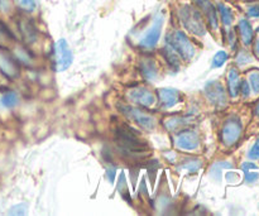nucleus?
Instances as JSON below:
<instances>
[{"instance_id":"1","label":"nucleus","mask_w":259,"mask_h":216,"mask_svg":"<svg viewBox=\"0 0 259 216\" xmlns=\"http://www.w3.org/2000/svg\"><path fill=\"white\" fill-rule=\"evenodd\" d=\"M116 141L119 143V148L126 157H144L149 154V147L142 137L134 129L128 125H123L118 129Z\"/></svg>"},{"instance_id":"2","label":"nucleus","mask_w":259,"mask_h":216,"mask_svg":"<svg viewBox=\"0 0 259 216\" xmlns=\"http://www.w3.org/2000/svg\"><path fill=\"white\" fill-rule=\"evenodd\" d=\"M179 18L184 27L187 30L196 35H204L205 29V19L201 13L199 12L194 4L192 5H182L179 8Z\"/></svg>"},{"instance_id":"3","label":"nucleus","mask_w":259,"mask_h":216,"mask_svg":"<svg viewBox=\"0 0 259 216\" xmlns=\"http://www.w3.org/2000/svg\"><path fill=\"white\" fill-rule=\"evenodd\" d=\"M167 40H168L169 46L176 51L177 55L184 58L185 61H190L195 56V47L192 46L191 40L181 30H175L174 33L168 34Z\"/></svg>"},{"instance_id":"4","label":"nucleus","mask_w":259,"mask_h":216,"mask_svg":"<svg viewBox=\"0 0 259 216\" xmlns=\"http://www.w3.org/2000/svg\"><path fill=\"white\" fill-rule=\"evenodd\" d=\"M53 68L57 72H62V71L67 70L72 63V52H71L70 47H68L67 42L65 39H60L55 43L53 47Z\"/></svg>"},{"instance_id":"5","label":"nucleus","mask_w":259,"mask_h":216,"mask_svg":"<svg viewBox=\"0 0 259 216\" xmlns=\"http://www.w3.org/2000/svg\"><path fill=\"white\" fill-rule=\"evenodd\" d=\"M242 134V123L237 118H229L224 124L222 131L223 143L228 147H232L239 141Z\"/></svg>"},{"instance_id":"6","label":"nucleus","mask_w":259,"mask_h":216,"mask_svg":"<svg viewBox=\"0 0 259 216\" xmlns=\"http://www.w3.org/2000/svg\"><path fill=\"white\" fill-rule=\"evenodd\" d=\"M192 4L199 9L204 19L209 23L210 28L218 29L219 25V17H218V10L214 3L211 0H192Z\"/></svg>"},{"instance_id":"7","label":"nucleus","mask_w":259,"mask_h":216,"mask_svg":"<svg viewBox=\"0 0 259 216\" xmlns=\"http://www.w3.org/2000/svg\"><path fill=\"white\" fill-rule=\"evenodd\" d=\"M162 25H163V17L159 15L157 17V19L154 20L153 25L149 28L148 32L144 34V37L142 38L139 46H141L143 50H152V48L156 47V45L158 43L159 35H161Z\"/></svg>"},{"instance_id":"8","label":"nucleus","mask_w":259,"mask_h":216,"mask_svg":"<svg viewBox=\"0 0 259 216\" xmlns=\"http://www.w3.org/2000/svg\"><path fill=\"white\" fill-rule=\"evenodd\" d=\"M205 94H206V98L209 99L210 103L214 104L218 108H223L227 104L225 91L222 83L218 82V81H211V82L207 83L206 88H205Z\"/></svg>"},{"instance_id":"9","label":"nucleus","mask_w":259,"mask_h":216,"mask_svg":"<svg viewBox=\"0 0 259 216\" xmlns=\"http://www.w3.org/2000/svg\"><path fill=\"white\" fill-rule=\"evenodd\" d=\"M126 113V115L131 119H133L139 126H142L143 129H148L152 131L156 126V120L152 115H149L146 111L141 110V109H133V108H125L123 109Z\"/></svg>"},{"instance_id":"10","label":"nucleus","mask_w":259,"mask_h":216,"mask_svg":"<svg viewBox=\"0 0 259 216\" xmlns=\"http://www.w3.org/2000/svg\"><path fill=\"white\" fill-rule=\"evenodd\" d=\"M200 146V138L194 131H184L177 136L176 147L182 151H194Z\"/></svg>"},{"instance_id":"11","label":"nucleus","mask_w":259,"mask_h":216,"mask_svg":"<svg viewBox=\"0 0 259 216\" xmlns=\"http://www.w3.org/2000/svg\"><path fill=\"white\" fill-rule=\"evenodd\" d=\"M128 98L131 99L133 103L138 104V105L144 106V108H149L154 104V95L146 88H136L132 89L128 93Z\"/></svg>"},{"instance_id":"12","label":"nucleus","mask_w":259,"mask_h":216,"mask_svg":"<svg viewBox=\"0 0 259 216\" xmlns=\"http://www.w3.org/2000/svg\"><path fill=\"white\" fill-rule=\"evenodd\" d=\"M182 95L179 90L175 89H161L158 90L159 105L163 109H168L179 104L182 100Z\"/></svg>"},{"instance_id":"13","label":"nucleus","mask_w":259,"mask_h":216,"mask_svg":"<svg viewBox=\"0 0 259 216\" xmlns=\"http://www.w3.org/2000/svg\"><path fill=\"white\" fill-rule=\"evenodd\" d=\"M0 70L9 78H15L19 75V68L15 60L5 52H0Z\"/></svg>"},{"instance_id":"14","label":"nucleus","mask_w":259,"mask_h":216,"mask_svg":"<svg viewBox=\"0 0 259 216\" xmlns=\"http://www.w3.org/2000/svg\"><path fill=\"white\" fill-rule=\"evenodd\" d=\"M238 28H239L240 37H242L243 43H244L245 46L250 45V43H252V40H253V35H254V33H253V28H252V25H250V23L248 22L245 18H243V19L239 20Z\"/></svg>"},{"instance_id":"15","label":"nucleus","mask_w":259,"mask_h":216,"mask_svg":"<svg viewBox=\"0 0 259 216\" xmlns=\"http://www.w3.org/2000/svg\"><path fill=\"white\" fill-rule=\"evenodd\" d=\"M228 83H229V93L232 98H237L240 90V77L235 68H230L228 73Z\"/></svg>"},{"instance_id":"16","label":"nucleus","mask_w":259,"mask_h":216,"mask_svg":"<svg viewBox=\"0 0 259 216\" xmlns=\"http://www.w3.org/2000/svg\"><path fill=\"white\" fill-rule=\"evenodd\" d=\"M190 121L191 119L184 116H172L163 121V125L167 131H177V129H184L187 124H190Z\"/></svg>"},{"instance_id":"17","label":"nucleus","mask_w":259,"mask_h":216,"mask_svg":"<svg viewBox=\"0 0 259 216\" xmlns=\"http://www.w3.org/2000/svg\"><path fill=\"white\" fill-rule=\"evenodd\" d=\"M139 67H141L142 75H143L147 80H154V78L157 77L158 71H157V66L153 60H149V58L143 60L141 62V65H139Z\"/></svg>"},{"instance_id":"18","label":"nucleus","mask_w":259,"mask_h":216,"mask_svg":"<svg viewBox=\"0 0 259 216\" xmlns=\"http://www.w3.org/2000/svg\"><path fill=\"white\" fill-rule=\"evenodd\" d=\"M19 29L22 32L23 37L28 40V42H33L35 40V28L33 23L29 19H20L19 20Z\"/></svg>"},{"instance_id":"19","label":"nucleus","mask_w":259,"mask_h":216,"mask_svg":"<svg viewBox=\"0 0 259 216\" xmlns=\"http://www.w3.org/2000/svg\"><path fill=\"white\" fill-rule=\"evenodd\" d=\"M217 10H218V14L220 15V19H222V22L224 23L225 25L232 24L233 19H234V15H233L232 9H230L227 4H224V3H219V4L217 5Z\"/></svg>"},{"instance_id":"20","label":"nucleus","mask_w":259,"mask_h":216,"mask_svg":"<svg viewBox=\"0 0 259 216\" xmlns=\"http://www.w3.org/2000/svg\"><path fill=\"white\" fill-rule=\"evenodd\" d=\"M242 169L243 172H244L245 175V181L248 182V184H254V182H257L258 180V167L255 166L254 163H250V162H245V163H243L242 166Z\"/></svg>"},{"instance_id":"21","label":"nucleus","mask_w":259,"mask_h":216,"mask_svg":"<svg viewBox=\"0 0 259 216\" xmlns=\"http://www.w3.org/2000/svg\"><path fill=\"white\" fill-rule=\"evenodd\" d=\"M163 56L164 58H166L167 61H168V63L171 66H174V67H179L180 65V56L177 55L176 51L174 50V48L171 47V46H167V47L163 48Z\"/></svg>"},{"instance_id":"22","label":"nucleus","mask_w":259,"mask_h":216,"mask_svg":"<svg viewBox=\"0 0 259 216\" xmlns=\"http://www.w3.org/2000/svg\"><path fill=\"white\" fill-rule=\"evenodd\" d=\"M2 104L5 108H14L18 104V96L17 94L13 91H8L2 96Z\"/></svg>"},{"instance_id":"23","label":"nucleus","mask_w":259,"mask_h":216,"mask_svg":"<svg viewBox=\"0 0 259 216\" xmlns=\"http://www.w3.org/2000/svg\"><path fill=\"white\" fill-rule=\"evenodd\" d=\"M15 4L19 9H22L25 13L34 12L37 8V2L35 0H15Z\"/></svg>"},{"instance_id":"24","label":"nucleus","mask_w":259,"mask_h":216,"mask_svg":"<svg viewBox=\"0 0 259 216\" xmlns=\"http://www.w3.org/2000/svg\"><path fill=\"white\" fill-rule=\"evenodd\" d=\"M12 40L13 37L12 34H10L9 30H8V28L0 23V46H2V47H7Z\"/></svg>"},{"instance_id":"25","label":"nucleus","mask_w":259,"mask_h":216,"mask_svg":"<svg viewBox=\"0 0 259 216\" xmlns=\"http://www.w3.org/2000/svg\"><path fill=\"white\" fill-rule=\"evenodd\" d=\"M228 60V55L224 52V51H220L215 55L214 60H212V67H220L225 63V61Z\"/></svg>"},{"instance_id":"26","label":"nucleus","mask_w":259,"mask_h":216,"mask_svg":"<svg viewBox=\"0 0 259 216\" xmlns=\"http://www.w3.org/2000/svg\"><path fill=\"white\" fill-rule=\"evenodd\" d=\"M199 167H201V162L196 161V159H189L187 162H185L181 166L182 169H189L191 172H196L199 169Z\"/></svg>"},{"instance_id":"27","label":"nucleus","mask_w":259,"mask_h":216,"mask_svg":"<svg viewBox=\"0 0 259 216\" xmlns=\"http://www.w3.org/2000/svg\"><path fill=\"white\" fill-rule=\"evenodd\" d=\"M249 82L252 86L254 94H259V72L258 71H253L249 75Z\"/></svg>"},{"instance_id":"28","label":"nucleus","mask_w":259,"mask_h":216,"mask_svg":"<svg viewBox=\"0 0 259 216\" xmlns=\"http://www.w3.org/2000/svg\"><path fill=\"white\" fill-rule=\"evenodd\" d=\"M247 14L249 15L250 18H259V5L258 4H253L248 7Z\"/></svg>"},{"instance_id":"29","label":"nucleus","mask_w":259,"mask_h":216,"mask_svg":"<svg viewBox=\"0 0 259 216\" xmlns=\"http://www.w3.org/2000/svg\"><path fill=\"white\" fill-rule=\"evenodd\" d=\"M249 158L250 159H258L259 158V139L257 142H255L254 146L252 147V149L249 151Z\"/></svg>"},{"instance_id":"30","label":"nucleus","mask_w":259,"mask_h":216,"mask_svg":"<svg viewBox=\"0 0 259 216\" xmlns=\"http://www.w3.org/2000/svg\"><path fill=\"white\" fill-rule=\"evenodd\" d=\"M250 61H252V58H250V56L248 55V53L242 52L238 56V63H239V65H245V63H249Z\"/></svg>"},{"instance_id":"31","label":"nucleus","mask_w":259,"mask_h":216,"mask_svg":"<svg viewBox=\"0 0 259 216\" xmlns=\"http://www.w3.org/2000/svg\"><path fill=\"white\" fill-rule=\"evenodd\" d=\"M242 91V95L243 98H248L250 94V90H249V86H248V82H245V81H243L242 83H240V90Z\"/></svg>"},{"instance_id":"32","label":"nucleus","mask_w":259,"mask_h":216,"mask_svg":"<svg viewBox=\"0 0 259 216\" xmlns=\"http://www.w3.org/2000/svg\"><path fill=\"white\" fill-rule=\"evenodd\" d=\"M10 215H23L25 214V206L24 205H19V206H15L13 207L12 211H9Z\"/></svg>"},{"instance_id":"33","label":"nucleus","mask_w":259,"mask_h":216,"mask_svg":"<svg viewBox=\"0 0 259 216\" xmlns=\"http://www.w3.org/2000/svg\"><path fill=\"white\" fill-rule=\"evenodd\" d=\"M254 51H255V55L259 57V30H258V37L255 39V46H254Z\"/></svg>"},{"instance_id":"34","label":"nucleus","mask_w":259,"mask_h":216,"mask_svg":"<svg viewBox=\"0 0 259 216\" xmlns=\"http://www.w3.org/2000/svg\"><path fill=\"white\" fill-rule=\"evenodd\" d=\"M254 113H255V115H257V116H259V101H258V104H257V105H255V109H254Z\"/></svg>"},{"instance_id":"35","label":"nucleus","mask_w":259,"mask_h":216,"mask_svg":"<svg viewBox=\"0 0 259 216\" xmlns=\"http://www.w3.org/2000/svg\"><path fill=\"white\" fill-rule=\"evenodd\" d=\"M4 2H5V0H0V7H2L3 3H4Z\"/></svg>"},{"instance_id":"36","label":"nucleus","mask_w":259,"mask_h":216,"mask_svg":"<svg viewBox=\"0 0 259 216\" xmlns=\"http://www.w3.org/2000/svg\"><path fill=\"white\" fill-rule=\"evenodd\" d=\"M239 2H250V0H239Z\"/></svg>"}]
</instances>
